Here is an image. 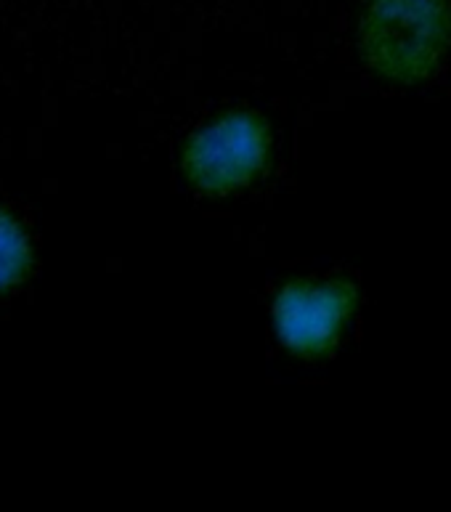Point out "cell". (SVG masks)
Returning a JSON list of instances; mask_svg holds the SVG:
<instances>
[{
    "mask_svg": "<svg viewBox=\"0 0 451 512\" xmlns=\"http://www.w3.org/2000/svg\"><path fill=\"white\" fill-rule=\"evenodd\" d=\"M27 271V242L8 215L0 213V290L22 279Z\"/></svg>",
    "mask_w": 451,
    "mask_h": 512,
    "instance_id": "obj_4",
    "label": "cell"
},
{
    "mask_svg": "<svg viewBox=\"0 0 451 512\" xmlns=\"http://www.w3.org/2000/svg\"><path fill=\"white\" fill-rule=\"evenodd\" d=\"M266 157V130L253 115H229L189 141L186 176L205 192H226L255 176Z\"/></svg>",
    "mask_w": 451,
    "mask_h": 512,
    "instance_id": "obj_2",
    "label": "cell"
},
{
    "mask_svg": "<svg viewBox=\"0 0 451 512\" xmlns=\"http://www.w3.org/2000/svg\"><path fill=\"white\" fill-rule=\"evenodd\" d=\"M451 40L446 0H369L361 22L367 62L393 80H420L438 67Z\"/></svg>",
    "mask_w": 451,
    "mask_h": 512,
    "instance_id": "obj_1",
    "label": "cell"
},
{
    "mask_svg": "<svg viewBox=\"0 0 451 512\" xmlns=\"http://www.w3.org/2000/svg\"><path fill=\"white\" fill-rule=\"evenodd\" d=\"M356 292L343 282L292 284L276 303V329L298 353H322L335 343Z\"/></svg>",
    "mask_w": 451,
    "mask_h": 512,
    "instance_id": "obj_3",
    "label": "cell"
}]
</instances>
